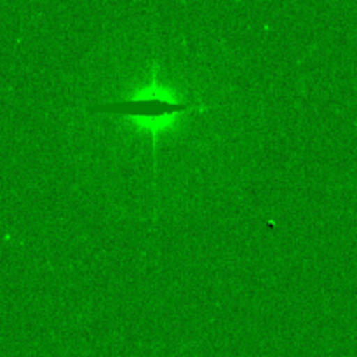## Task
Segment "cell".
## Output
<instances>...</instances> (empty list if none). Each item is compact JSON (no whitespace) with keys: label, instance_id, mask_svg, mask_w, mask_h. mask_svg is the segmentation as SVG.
<instances>
[{"label":"cell","instance_id":"6da1fadb","mask_svg":"<svg viewBox=\"0 0 357 357\" xmlns=\"http://www.w3.org/2000/svg\"><path fill=\"white\" fill-rule=\"evenodd\" d=\"M206 108H208V105L180 100L173 91L160 86L159 80H157V66L153 65L152 80H150L149 86L129 94L124 100L91 105V107L84 108V112H87V114L122 115V117L135 119L142 128H145L152 135L153 152H155L157 136L160 131L173 126L180 115L206 110Z\"/></svg>","mask_w":357,"mask_h":357}]
</instances>
